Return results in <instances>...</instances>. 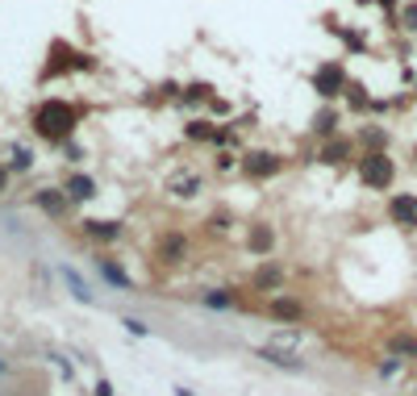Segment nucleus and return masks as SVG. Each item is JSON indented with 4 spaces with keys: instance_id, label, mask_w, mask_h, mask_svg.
Instances as JSON below:
<instances>
[{
    "instance_id": "obj_26",
    "label": "nucleus",
    "mask_w": 417,
    "mask_h": 396,
    "mask_svg": "<svg viewBox=\"0 0 417 396\" xmlns=\"http://www.w3.org/2000/svg\"><path fill=\"white\" fill-rule=\"evenodd\" d=\"M4 188H8V167H0V196H4Z\"/></svg>"
},
{
    "instance_id": "obj_5",
    "label": "nucleus",
    "mask_w": 417,
    "mask_h": 396,
    "mask_svg": "<svg viewBox=\"0 0 417 396\" xmlns=\"http://www.w3.org/2000/svg\"><path fill=\"white\" fill-rule=\"evenodd\" d=\"M388 217H393L397 225H409V230H414L417 225V196H409V192L393 196V200H388Z\"/></svg>"
},
{
    "instance_id": "obj_11",
    "label": "nucleus",
    "mask_w": 417,
    "mask_h": 396,
    "mask_svg": "<svg viewBox=\"0 0 417 396\" xmlns=\"http://www.w3.org/2000/svg\"><path fill=\"white\" fill-rule=\"evenodd\" d=\"M67 196L71 200H92L96 196V180L92 175H71L67 180Z\"/></svg>"
},
{
    "instance_id": "obj_15",
    "label": "nucleus",
    "mask_w": 417,
    "mask_h": 396,
    "mask_svg": "<svg viewBox=\"0 0 417 396\" xmlns=\"http://www.w3.org/2000/svg\"><path fill=\"white\" fill-rule=\"evenodd\" d=\"M100 271H104V280H109V284H117L121 292H129V288H134V280H129L121 267H113V263H100Z\"/></svg>"
},
{
    "instance_id": "obj_14",
    "label": "nucleus",
    "mask_w": 417,
    "mask_h": 396,
    "mask_svg": "<svg viewBox=\"0 0 417 396\" xmlns=\"http://www.w3.org/2000/svg\"><path fill=\"white\" fill-rule=\"evenodd\" d=\"M280 280H284V267H276V263H267V267H263V271L255 276V288H263V292H267V288H276Z\"/></svg>"
},
{
    "instance_id": "obj_25",
    "label": "nucleus",
    "mask_w": 417,
    "mask_h": 396,
    "mask_svg": "<svg viewBox=\"0 0 417 396\" xmlns=\"http://www.w3.org/2000/svg\"><path fill=\"white\" fill-rule=\"evenodd\" d=\"M96 396H113V384H109V380H100V384H96Z\"/></svg>"
},
{
    "instance_id": "obj_6",
    "label": "nucleus",
    "mask_w": 417,
    "mask_h": 396,
    "mask_svg": "<svg viewBox=\"0 0 417 396\" xmlns=\"http://www.w3.org/2000/svg\"><path fill=\"white\" fill-rule=\"evenodd\" d=\"M255 355H259L263 363H272V367H284V372H301V367H305L292 351H280V347H255Z\"/></svg>"
},
{
    "instance_id": "obj_17",
    "label": "nucleus",
    "mask_w": 417,
    "mask_h": 396,
    "mask_svg": "<svg viewBox=\"0 0 417 396\" xmlns=\"http://www.w3.org/2000/svg\"><path fill=\"white\" fill-rule=\"evenodd\" d=\"M8 167H13V171H29V167H33L29 146H17V150H13V159H8Z\"/></svg>"
},
{
    "instance_id": "obj_18",
    "label": "nucleus",
    "mask_w": 417,
    "mask_h": 396,
    "mask_svg": "<svg viewBox=\"0 0 417 396\" xmlns=\"http://www.w3.org/2000/svg\"><path fill=\"white\" fill-rule=\"evenodd\" d=\"M205 305H209V309H230V305H234V296L213 288V292H205Z\"/></svg>"
},
{
    "instance_id": "obj_27",
    "label": "nucleus",
    "mask_w": 417,
    "mask_h": 396,
    "mask_svg": "<svg viewBox=\"0 0 417 396\" xmlns=\"http://www.w3.org/2000/svg\"><path fill=\"white\" fill-rule=\"evenodd\" d=\"M0 376H8V363H4V359H0Z\"/></svg>"
},
{
    "instance_id": "obj_9",
    "label": "nucleus",
    "mask_w": 417,
    "mask_h": 396,
    "mask_svg": "<svg viewBox=\"0 0 417 396\" xmlns=\"http://www.w3.org/2000/svg\"><path fill=\"white\" fill-rule=\"evenodd\" d=\"M184 255H188V238H184V234H167V238L159 242V259H163V263H180Z\"/></svg>"
},
{
    "instance_id": "obj_16",
    "label": "nucleus",
    "mask_w": 417,
    "mask_h": 396,
    "mask_svg": "<svg viewBox=\"0 0 417 396\" xmlns=\"http://www.w3.org/2000/svg\"><path fill=\"white\" fill-rule=\"evenodd\" d=\"M63 280L71 284V296H75V301H84V305L92 301V292H88V284H84V280H79V276H75L71 267H63Z\"/></svg>"
},
{
    "instance_id": "obj_8",
    "label": "nucleus",
    "mask_w": 417,
    "mask_h": 396,
    "mask_svg": "<svg viewBox=\"0 0 417 396\" xmlns=\"http://www.w3.org/2000/svg\"><path fill=\"white\" fill-rule=\"evenodd\" d=\"M67 200H71V196H67V192H58V188H42V192H38V209H42V213H50V217L67 213Z\"/></svg>"
},
{
    "instance_id": "obj_24",
    "label": "nucleus",
    "mask_w": 417,
    "mask_h": 396,
    "mask_svg": "<svg viewBox=\"0 0 417 396\" xmlns=\"http://www.w3.org/2000/svg\"><path fill=\"white\" fill-rule=\"evenodd\" d=\"M397 372H401V363H397V359H393V363H380V376H397Z\"/></svg>"
},
{
    "instance_id": "obj_3",
    "label": "nucleus",
    "mask_w": 417,
    "mask_h": 396,
    "mask_svg": "<svg viewBox=\"0 0 417 396\" xmlns=\"http://www.w3.org/2000/svg\"><path fill=\"white\" fill-rule=\"evenodd\" d=\"M313 88H317V96H338L343 88H347V71L338 67V63H326V67H317V75H313Z\"/></svg>"
},
{
    "instance_id": "obj_22",
    "label": "nucleus",
    "mask_w": 417,
    "mask_h": 396,
    "mask_svg": "<svg viewBox=\"0 0 417 396\" xmlns=\"http://www.w3.org/2000/svg\"><path fill=\"white\" fill-rule=\"evenodd\" d=\"M393 347H397V351H401V355H417V338H397V342H393Z\"/></svg>"
},
{
    "instance_id": "obj_21",
    "label": "nucleus",
    "mask_w": 417,
    "mask_h": 396,
    "mask_svg": "<svg viewBox=\"0 0 417 396\" xmlns=\"http://www.w3.org/2000/svg\"><path fill=\"white\" fill-rule=\"evenodd\" d=\"M401 21H405V29H409V33H417V4H409V8L401 13Z\"/></svg>"
},
{
    "instance_id": "obj_23",
    "label": "nucleus",
    "mask_w": 417,
    "mask_h": 396,
    "mask_svg": "<svg viewBox=\"0 0 417 396\" xmlns=\"http://www.w3.org/2000/svg\"><path fill=\"white\" fill-rule=\"evenodd\" d=\"M330 129H334V113H322L317 117V134H330Z\"/></svg>"
},
{
    "instance_id": "obj_4",
    "label": "nucleus",
    "mask_w": 417,
    "mask_h": 396,
    "mask_svg": "<svg viewBox=\"0 0 417 396\" xmlns=\"http://www.w3.org/2000/svg\"><path fill=\"white\" fill-rule=\"evenodd\" d=\"M246 175H255V180H272V175H280V167H284V159L280 155H272V150H255V155H246Z\"/></svg>"
},
{
    "instance_id": "obj_2",
    "label": "nucleus",
    "mask_w": 417,
    "mask_h": 396,
    "mask_svg": "<svg viewBox=\"0 0 417 396\" xmlns=\"http://www.w3.org/2000/svg\"><path fill=\"white\" fill-rule=\"evenodd\" d=\"M393 175H397V167H393V159H388L384 150H368V155L359 159V180H363L368 188L384 192V188L393 184Z\"/></svg>"
},
{
    "instance_id": "obj_7",
    "label": "nucleus",
    "mask_w": 417,
    "mask_h": 396,
    "mask_svg": "<svg viewBox=\"0 0 417 396\" xmlns=\"http://www.w3.org/2000/svg\"><path fill=\"white\" fill-rule=\"evenodd\" d=\"M167 192H171L175 200H192V196L200 192V175H196V171H180V175L167 184Z\"/></svg>"
},
{
    "instance_id": "obj_10",
    "label": "nucleus",
    "mask_w": 417,
    "mask_h": 396,
    "mask_svg": "<svg viewBox=\"0 0 417 396\" xmlns=\"http://www.w3.org/2000/svg\"><path fill=\"white\" fill-rule=\"evenodd\" d=\"M84 234L96 238V242H117V238H121V225H117V221H84Z\"/></svg>"
},
{
    "instance_id": "obj_20",
    "label": "nucleus",
    "mask_w": 417,
    "mask_h": 396,
    "mask_svg": "<svg viewBox=\"0 0 417 396\" xmlns=\"http://www.w3.org/2000/svg\"><path fill=\"white\" fill-rule=\"evenodd\" d=\"M125 330H129L134 338H146V334H150V330H146V326H142L138 317H125Z\"/></svg>"
},
{
    "instance_id": "obj_19",
    "label": "nucleus",
    "mask_w": 417,
    "mask_h": 396,
    "mask_svg": "<svg viewBox=\"0 0 417 396\" xmlns=\"http://www.w3.org/2000/svg\"><path fill=\"white\" fill-rule=\"evenodd\" d=\"M272 313H276V317H301V305H297V301H276Z\"/></svg>"
},
{
    "instance_id": "obj_1",
    "label": "nucleus",
    "mask_w": 417,
    "mask_h": 396,
    "mask_svg": "<svg viewBox=\"0 0 417 396\" xmlns=\"http://www.w3.org/2000/svg\"><path fill=\"white\" fill-rule=\"evenodd\" d=\"M75 125H79V117H75V109L67 100H46L33 113V134L46 138V142H67L75 134Z\"/></svg>"
},
{
    "instance_id": "obj_13",
    "label": "nucleus",
    "mask_w": 417,
    "mask_h": 396,
    "mask_svg": "<svg viewBox=\"0 0 417 396\" xmlns=\"http://www.w3.org/2000/svg\"><path fill=\"white\" fill-rule=\"evenodd\" d=\"M347 155H351V142H347V138H334V142L322 146V159H326V163H343Z\"/></svg>"
},
{
    "instance_id": "obj_12",
    "label": "nucleus",
    "mask_w": 417,
    "mask_h": 396,
    "mask_svg": "<svg viewBox=\"0 0 417 396\" xmlns=\"http://www.w3.org/2000/svg\"><path fill=\"white\" fill-rule=\"evenodd\" d=\"M246 246H251L255 255H267V251L276 246V234H272V225H255V230H251V238H246Z\"/></svg>"
}]
</instances>
